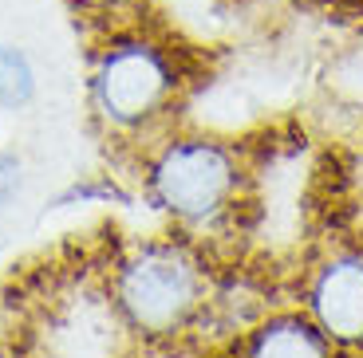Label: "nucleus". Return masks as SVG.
<instances>
[{
	"label": "nucleus",
	"mask_w": 363,
	"mask_h": 358,
	"mask_svg": "<svg viewBox=\"0 0 363 358\" xmlns=\"http://www.w3.org/2000/svg\"><path fill=\"white\" fill-rule=\"evenodd\" d=\"M237 358H340V347L308 311H272L237 339Z\"/></svg>",
	"instance_id": "nucleus-5"
},
{
	"label": "nucleus",
	"mask_w": 363,
	"mask_h": 358,
	"mask_svg": "<svg viewBox=\"0 0 363 358\" xmlns=\"http://www.w3.org/2000/svg\"><path fill=\"white\" fill-rule=\"evenodd\" d=\"M213 287L201 252L182 236L146 241L115 264L111 299L118 319L143 339H174L198 327Z\"/></svg>",
	"instance_id": "nucleus-2"
},
{
	"label": "nucleus",
	"mask_w": 363,
	"mask_h": 358,
	"mask_svg": "<svg viewBox=\"0 0 363 358\" xmlns=\"http://www.w3.org/2000/svg\"><path fill=\"white\" fill-rule=\"evenodd\" d=\"M272 311H277V307H272V299H269V287H261L249 272H241V276L233 272V276H225V279H213L198 323H213V331L229 335V339H241V335H249L261 319H269Z\"/></svg>",
	"instance_id": "nucleus-6"
},
{
	"label": "nucleus",
	"mask_w": 363,
	"mask_h": 358,
	"mask_svg": "<svg viewBox=\"0 0 363 358\" xmlns=\"http://www.w3.org/2000/svg\"><path fill=\"white\" fill-rule=\"evenodd\" d=\"M20 193H24V161L20 154L0 150V209L16 205Z\"/></svg>",
	"instance_id": "nucleus-8"
},
{
	"label": "nucleus",
	"mask_w": 363,
	"mask_h": 358,
	"mask_svg": "<svg viewBox=\"0 0 363 358\" xmlns=\"http://www.w3.org/2000/svg\"><path fill=\"white\" fill-rule=\"evenodd\" d=\"M0 358H20V354H16L12 347H0Z\"/></svg>",
	"instance_id": "nucleus-10"
},
{
	"label": "nucleus",
	"mask_w": 363,
	"mask_h": 358,
	"mask_svg": "<svg viewBox=\"0 0 363 358\" xmlns=\"http://www.w3.org/2000/svg\"><path fill=\"white\" fill-rule=\"evenodd\" d=\"M304 311L340 350L363 347V248H336L304 287Z\"/></svg>",
	"instance_id": "nucleus-4"
},
{
	"label": "nucleus",
	"mask_w": 363,
	"mask_h": 358,
	"mask_svg": "<svg viewBox=\"0 0 363 358\" xmlns=\"http://www.w3.org/2000/svg\"><path fill=\"white\" fill-rule=\"evenodd\" d=\"M36 99V67L16 44L0 40V110H24Z\"/></svg>",
	"instance_id": "nucleus-7"
},
{
	"label": "nucleus",
	"mask_w": 363,
	"mask_h": 358,
	"mask_svg": "<svg viewBox=\"0 0 363 358\" xmlns=\"http://www.w3.org/2000/svg\"><path fill=\"white\" fill-rule=\"evenodd\" d=\"M249 170L241 154L213 134H170L143 161L146 197L182 229H218L245 201Z\"/></svg>",
	"instance_id": "nucleus-3"
},
{
	"label": "nucleus",
	"mask_w": 363,
	"mask_h": 358,
	"mask_svg": "<svg viewBox=\"0 0 363 358\" xmlns=\"http://www.w3.org/2000/svg\"><path fill=\"white\" fill-rule=\"evenodd\" d=\"M190 67L170 32L150 24H115L95 44L87 67V107L115 142L155 134L186 95Z\"/></svg>",
	"instance_id": "nucleus-1"
},
{
	"label": "nucleus",
	"mask_w": 363,
	"mask_h": 358,
	"mask_svg": "<svg viewBox=\"0 0 363 358\" xmlns=\"http://www.w3.org/2000/svg\"><path fill=\"white\" fill-rule=\"evenodd\" d=\"M75 8H83L87 16H123L127 8H135L138 0H72Z\"/></svg>",
	"instance_id": "nucleus-9"
}]
</instances>
